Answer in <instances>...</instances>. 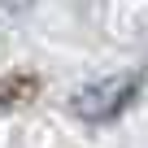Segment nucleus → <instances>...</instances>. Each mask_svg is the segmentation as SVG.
I'll list each match as a JSON object with an SVG mask.
<instances>
[{"label":"nucleus","instance_id":"obj_2","mask_svg":"<svg viewBox=\"0 0 148 148\" xmlns=\"http://www.w3.org/2000/svg\"><path fill=\"white\" fill-rule=\"evenodd\" d=\"M35 87H39L35 74H9V79H0V113L26 105V100L35 96Z\"/></svg>","mask_w":148,"mask_h":148},{"label":"nucleus","instance_id":"obj_1","mask_svg":"<svg viewBox=\"0 0 148 148\" xmlns=\"http://www.w3.org/2000/svg\"><path fill=\"white\" fill-rule=\"evenodd\" d=\"M139 92V74H113V79H96V83H83L74 87L65 109L83 122H113Z\"/></svg>","mask_w":148,"mask_h":148},{"label":"nucleus","instance_id":"obj_3","mask_svg":"<svg viewBox=\"0 0 148 148\" xmlns=\"http://www.w3.org/2000/svg\"><path fill=\"white\" fill-rule=\"evenodd\" d=\"M0 9H5V13H26L31 0H0Z\"/></svg>","mask_w":148,"mask_h":148}]
</instances>
